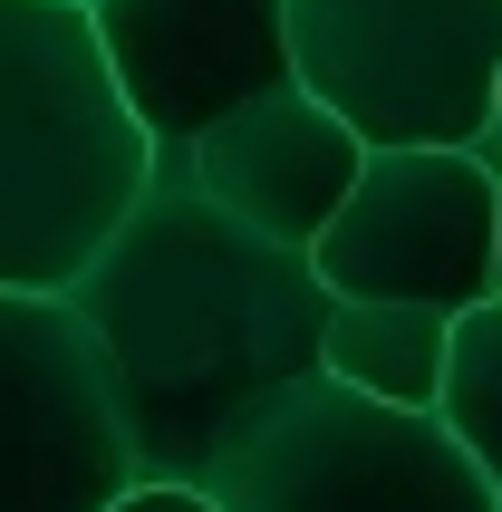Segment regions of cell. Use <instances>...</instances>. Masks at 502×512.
<instances>
[{"instance_id": "cell-1", "label": "cell", "mask_w": 502, "mask_h": 512, "mask_svg": "<svg viewBox=\"0 0 502 512\" xmlns=\"http://www.w3.org/2000/svg\"><path fill=\"white\" fill-rule=\"evenodd\" d=\"M68 300L116 377L145 484H194L251 406L319 368L329 329V281L309 271V252L242 232L184 155H155L145 194L68 281Z\"/></svg>"}, {"instance_id": "cell-2", "label": "cell", "mask_w": 502, "mask_h": 512, "mask_svg": "<svg viewBox=\"0 0 502 512\" xmlns=\"http://www.w3.org/2000/svg\"><path fill=\"white\" fill-rule=\"evenodd\" d=\"M145 174L155 145L107 78L87 0H0V290H68Z\"/></svg>"}, {"instance_id": "cell-3", "label": "cell", "mask_w": 502, "mask_h": 512, "mask_svg": "<svg viewBox=\"0 0 502 512\" xmlns=\"http://www.w3.org/2000/svg\"><path fill=\"white\" fill-rule=\"evenodd\" d=\"M213 512H502L445 416L377 406L338 377H290L194 474Z\"/></svg>"}, {"instance_id": "cell-4", "label": "cell", "mask_w": 502, "mask_h": 512, "mask_svg": "<svg viewBox=\"0 0 502 512\" xmlns=\"http://www.w3.org/2000/svg\"><path fill=\"white\" fill-rule=\"evenodd\" d=\"M290 78L358 145H474L502 78V0H290Z\"/></svg>"}, {"instance_id": "cell-5", "label": "cell", "mask_w": 502, "mask_h": 512, "mask_svg": "<svg viewBox=\"0 0 502 512\" xmlns=\"http://www.w3.org/2000/svg\"><path fill=\"white\" fill-rule=\"evenodd\" d=\"M493 203L502 184L474 145H367L348 203L309 242V271L329 300H416L464 319L493 300Z\"/></svg>"}, {"instance_id": "cell-6", "label": "cell", "mask_w": 502, "mask_h": 512, "mask_svg": "<svg viewBox=\"0 0 502 512\" xmlns=\"http://www.w3.org/2000/svg\"><path fill=\"white\" fill-rule=\"evenodd\" d=\"M116 377L68 290H0V512H116L136 493Z\"/></svg>"}, {"instance_id": "cell-7", "label": "cell", "mask_w": 502, "mask_h": 512, "mask_svg": "<svg viewBox=\"0 0 502 512\" xmlns=\"http://www.w3.org/2000/svg\"><path fill=\"white\" fill-rule=\"evenodd\" d=\"M107 78L155 155L290 87V0H87Z\"/></svg>"}, {"instance_id": "cell-8", "label": "cell", "mask_w": 502, "mask_h": 512, "mask_svg": "<svg viewBox=\"0 0 502 512\" xmlns=\"http://www.w3.org/2000/svg\"><path fill=\"white\" fill-rule=\"evenodd\" d=\"M184 165H194V184L223 203L242 232H261L280 252H309V242L329 232V213L348 203L367 145H358V126H338V116L290 78V87H271V97L232 107L213 136H194Z\"/></svg>"}, {"instance_id": "cell-9", "label": "cell", "mask_w": 502, "mask_h": 512, "mask_svg": "<svg viewBox=\"0 0 502 512\" xmlns=\"http://www.w3.org/2000/svg\"><path fill=\"white\" fill-rule=\"evenodd\" d=\"M445 358H454V319L445 310H416V300H329L319 377H338V387H358V397H377V406L435 416Z\"/></svg>"}, {"instance_id": "cell-10", "label": "cell", "mask_w": 502, "mask_h": 512, "mask_svg": "<svg viewBox=\"0 0 502 512\" xmlns=\"http://www.w3.org/2000/svg\"><path fill=\"white\" fill-rule=\"evenodd\" d=\"M435 416H445L454 445L483 464V484L502 493V300H474V310L454 319V358H445Z\"/></svg>"}, {"instance_id": "cell-11", "label": "cell", "mask_w": 502, "mask_h": 512, "mask_svg": "<svg viewBox=\"0 0 502 512\" xmlns=\"http://www.w3.org/2000/svg\"><path fill=\"white\" fill-rule=\"evenodd\" d=\"M116 512H213V503H203L194 484H136L126 503H116Z\"/></svg>"}, {"instance_id": "cell-12", "label": "cell", "mask_w": 502, "mask_h": 512, "mask_svg": "<svg viewBox=\"0 0 502 512\" xmlns=\"http://www.w3.org/2000/svg\"><path fill=\"white\" fill-rule=\"evenodd\" d=\"M474 165L502 184V78H493V116H483V136H474Z\"/></svg>"}, {"instance_id": "cell-13", "label": "cell", "mask_w": 502, "mask_h": 512, "mask_svg": "<svg viewBox=\"0 0 502 512\" xmlns=\"http://www.w3.org/2000/svg\"><path fill=\"white\" fill-rule=\"evenodd\" d=\"M493 300H502V203H493Z\"/></svg>"}]
</instances>
